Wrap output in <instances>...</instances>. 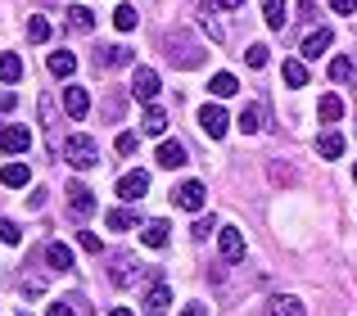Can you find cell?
I'll return each mask as SVG.
<instances>
[{"instance_id":"obj_1","label":"cell","mask_w":357,"mask_h":316,"mask_svg":"<svg viewBox=\"0 0 357 316\" xmlns=\"http://www.w3.org/2000/svg\"><path fill=\"white\" fill-rule=\"evenodd\" d=\"M63 158H68L77 172H86V167L100 163V145L91 141V136H68V141H63Z\"/></svg>"},{"instance_id":"obj_2","label":"cell","mask_w":357,"mask_h":316,"mask_svg":"<svg viewBox=\"0 0 357 316\" xmlns=\"http://www.w3.org/2000/svg\"><path fill=\"white\" fill-rule=\"evenodd\" d=\"M167 59H172L176 68H199V63H204V50L185 32H172V36H167Z\"/></svg>"},{"instance_id":"obj_3","label":"cell","mask_w":357,"mask_h":316,"mask_svg":"<svg viewBox=\"0 0 357 316\" xmlns=\"http://www.w3.org/2000/svg\"><path fill=\"white\" fill-rule=\"evenodd\" d=\"M158 90H163V81H158V72H154V68H136V72H131V95H136V100L154 104Z\"/></svg>"},{"instance_id":"obj_4","label":"cell","mask_w":357,"mask_h":316,"mask_svg":"<svg viewBox=\"0 0 357 316\" xmlns=\"http://www.w3.org/2000/svg\"><path fill=\"white\" fill-rule=\"evenodd\" d=\"M199 127L213 136V141H222V136H227V127H231L227 109H222V104H204V109H199Z\"/></svg>"},{"instance_id":"obj_5","label":"cell","mask_w":357,"mask_h":316,"mask_svg":"<svg viewBox=\"0 0 357 316\" xmlns=\"http://www.w3.org/2000/svg\"><path fill=\"white\" fill-rule=\"evenodd\" d=\"M145 190H149V172H140V167L118 181V199H127V203H140V199H145Z\"/></svg>"},{"instance_id":"obj_6","label":"cell","mask_w":357,"mask_h":316,"mask_svg":"<svg viewBox=\"0 0 357 316\" xmlns=\"http://www.w3.org/2000/svg\"><path fill=\"white\" fill-rule=\"evenodd\" d=\"M136 276H140V262H136V258H127V253H118V258H114V271H109V281H114L118 290H131V285H136Z\"/></svg>"},{"instance_id":"obj_7","label":"cell","mask_w":357,"mask_h":316,"mask_svg":"<svg viewBox=\"0 0 357 316\" xmlns=\"http://www.w3.org/2000/svg\"><path fill=\"white\" fill-rule=\"evenodd\" d=\"M131 59H136V54H131L127 45H100L96 50V68H127Z\"/></svg>"},{"instance_id":"obj_8","label":"cell","mask_w":357,"mask_h":316,"mask_svg":"<svg viewBox=\"0 0 357 316\" xmlns=\"http://www.w3.org/2000/svg\"><path fill=\"white\" fill-rule=\"evenodd\" d=\"M68 208L77 212V217H91V212H96V190H86L82 181H73L68 185Z\"/></svg>"},{"instance_id":"obj_9","label":"cell","mask_w":357,"mask_h":316,"mask_svg":"<svg viewBox=\"0 0 357 316\" xmlns=\"http://www.w3.org/2000/svg\"><path fill=\"white\" fill-rule=\"evenodd\" d=\"M63 109H68L73 123H82V118L91 113V95H86L82 86H63Z\"/></svg>"},{"instance_id":"obj_10","label":"cell","mask_w":357,"mask_h":316,"mask_svg":"<svg viewBox=\"0 0 357 316\" xmlns=\"http://www.w3.org/2000/svg\"><path fill=\"white\" fill-rule=\"evenodd\" d=\"M218 244H222V258H227V262H240L244 258V235L236 226H222L218 230Z\"/></svg>"},{"instance_id":"obj_11","label":"cell","mask_w":357,"mask_h":316,"mask_svg":"<svg viewBox=\"0 0 357 316\" xmlns=\"http://www.w3.org/2000/svg\"><path fill=\"white\" fill-rule=\"evenodd\" d=\"M27 145H32V132H27V127H5V132H0V150L5 154H27Z\"/></svg>"},{"instance_id":"obj_12","label":"cell","mask_w":357,"mask_h":316,"mask_svg":"<svg viewBox=\"0 0 357 316\" xmlns=\"http://www.w3.org/2000/svg\"><path fill=\"white\" fill-rule=\"evenodd\" d=\"M331 41H335L331 27H317V32H307V41H303V59H321V54L331 50Z\"/></svg>"},{"instance_id":"obj_13","label":"cell","mask_w":357,"mask_h":316,"mask_svg":"<svg viewBox=\"0 0 357 316\" xmlns=\"http://www.w3.org/2000/svg\"><path fill=\"white\" fill-rule=\"evenodd\" d=\"M176 203H181L185 212H199V208H204V185H199V181L176 185Z\"/></svg>"},{"instance_id":"obj_14","label":"cell","mask_w":357,"mask_h":316,"mask_svg":"<svg viewBox=\"0 0 357 316\" xmlns=\"http://www.w3.org/2000/svg\"><path fill=\"white\" fill-rule=\"evenodd\" d=\"M158 167H167V172H172V167H185V145L181 141H163L158 145Z\"/></svg>"},{"instance_id":"obj_15","label":"cell","mask_w":357,"mask_h":316,"mask_svg":"<svg viewBox=\"0 0 357 316\" xmlns=\"http://www.w3.org/2000/svg\"><path fill=\"white\" fill-rule=\"evenodd\" d=\"M167 303H172V290L167 285H154L145 294V316H167Z\"/></svg>"},{"instance_id":"obj_16","label":"cell","mask_w":357,"mask_h":316,"mask_svg":"<svg viewBox=\"0 0 357 316\" xmlns=\"http://www.w3.org/2000/svg\"><path fill=\"white\" fill-rule=\"evenodd\" d=\"M45 262H50L54 271H73V248L54 239V244H45Z\"/></svg>"},{"instance_id":"obj_17","label":"cell","mask_w":357,"mask_h":316,"mask_svg":"<svg viewBox=\"0 0 357 316\" xmlns=\"http://www.w3.org/2000/svg\"><path fill=\"white\" fill-rule=\"evenodd\" d=\"M140 127H145L149 136H163L167 132V113L158 104H145V113H140Z\"/></svg>"},{"instance_id":"obj_18","label":"cell","mask_w":357,"mask_h":316,"mask_svg":"<svg viewBox=\"0 0 357 316\" xmlns=\"http://www.w3.org/2000/svg\"><path fill=\"white\" fill-rule=\"evenodd\" d=\"M262 18H267V27H271V32H280V27L289 23V14H285V0H262Z\"/></svg>"},{"instance_id":"obj_19","label":"cell","mask_w":357,"mask_h":316,"mask_svg":"<svg viewBox=\"0 0 357 316\" xmlns=\"http://www.w3.org/2000/svg\"><path fill=\"white\" fill-rule=\"evenodd\" d=\"M331 77L335 81H353V90H357V59L353 54H340V59L331 63Z\"/></svg>"},{"instance_id":"obj_20","label":"cell","mask_w":357,"mask_h":316,"mask_svg":"<svg viewBox=\"0 0 357 316\" xmlns=\"http://www.w3.org/2000/svg\"><path fill=\"white\" fill-rule=\"evenodd\" d=\"M167 230H172L167 221H145V226H140V239H145L149 248H163L167 244Z\"/></svg>"},{"instance_id":"obj_21","label":"cell","mask_w":357,"mask_h":316,"mask_svg":"<svg viewBox=\"0 0 357 316\" xmlns=\"http://www.w3.org/2000/svg\"><path fill=\"white\" fill-rule=\"evenodd\" d=\"M280 77H285V86H307V68H303V59H285L280 63Z\"/></svg>"},{"instance_id":"obj_22","label":"cell","mask_w":357,"mask_h":316,"mask_svg":"<svg viewBox=\"0 0 357 316\" xmlns=\"http://www.w3.org/2000/svg\"><path fill=\"white\" fill-rule=\"evenodd\" d=\"M317 154H321V158H340L344 154V136L340 132H321V136H317Z\"/></svg>"},{"instance_id":"obj_23","label":"cell","mask_w":357,"mask_h":316,"mask_svg":"<svg viewBox=\"0 0 357 316\" xmlns=\"http://www.w3.org/2000/svg\"><path fill=\"white\" fill-rule=\"evenodd\" d=\"M0 185H9V190H23V185H27V167H23V163H5V167H0Z\"/></svg>"},{"instance_id":"obj_24","label":"cell","mask_w":357,"mask_h":316,"mask_svg":"<svg viewBox=\"0 0 357 316\" xmlns=\"http://www.w3.org/2000/svg\"><path fill=\"white\" fill-rule=\"evenodd\" d=\"M68 27L73 32H91V27H96V14H91L86 5H68Z\"/></svg>"},{"instance_id":"obj_25","label":"cell","mask_w":357,"mask_h":316,"mask_svg":"<svg viewBox=\"0 0 357 316\" xmlns=\"http://www.w3.org/2000/svg\"><path fill=\"white\" fill-rule=\"evenodd\" d=\"M208 90H213V95H218V100H227V95H236V90H240V81L231 77V72H213Z\"/></svg>"},{"instance_id":"obj_26","label":"cell","mask_w":357,"mask_h":316,"mask_svg":"<svg viewBox=\"0 0 357 316\" xmlns=\"http://www.w3.org/2000/svg\"><path fill=\"white\" fill-rule=\"evenodd\" d=\"M50 72L54 77H73V72H77V59H73L68 50H54L50 54Z\"/></svg>"},{"instance_id":"obj_27","label":"cell","mask_w":357,"mask_h":316,"mask_svg":"<svg viewBox=\"0 0 357 316\" xmlns=\"http://www.w3.org/2000/svg\"><path fill=\"white\" fill-rule=\"evenodd\" d=\"M317 113H321V123H340V118H344V100L340 95H321Z\"/></svg>"},{"instance_id":"obj_28","label":"cell","mask_w":357,"mask_h":316,"mask_svg":"<svg viewBox=\"0 0 357 316\" xmlns=\"http://www.w3.org/2000/svg\"><path fill=\"white\" fill-rule=\"evenodd\" d=\"M236 123H240V132H244V136H253V132L262 127V109H258V104H244Z\"/></svg>"},{"instance_id":"obj_29","label":"cell","mask_w":357,"mask_h":316,"mask_svg":"<svg viewBox=\"0 0 357 316\" xmlns=\"http://www.w3.org/2000/svg\"><path fill=\"white\" fill-rule=\"evenodd\" d=\"M27 41H32V45H45V41H50V23H45L41 14L27 18Z\"/></svg>"},{"instance_id":"obj_30","label":"cell","mask_w":357,"mask_h":316,"mask_svg":"<svg viewBox=\"0 0 357 316\" xmlns=\"http://www.w3.org/2000/svg\"><path fill=\"white\" fill-rule=\"evenodd\" d=\"M267 316H303V303H298V299H271Z\"/></svg>"},{"instance_id":"obj_31","label":"cell","mask_w":357,"mask_h":316,"mask_svg":"<svg viewBox=\"0 0 357 316\" xmlns=\"http://www.w3.org/2000/svg\"><path fill=\"white\" fill-rule=\"evenodd\" d=\"M23 77V59L18 54H0V81H18Z\"/></svg>"},{"instance_id":"obj_32","label":"cell","mask_w":357,"mask_h":316,"mask_svg":"<svg viewBox=\"0 0 357 316\" xmlns=\"http://www.w3.org/2000/svg\"><path fill=\"white\" fill-rule=\"evenodd\" d=\"M114 27L118 32H131V27H136V5H118L114 9Z\"/></svg>"},{"instance_id":"obj_33","label":"cell","mask_w":357,"mask_h":316,"mask_svg":"<svg viewBox=\"0 0 357 316\" xmlns=\"http://www.w3.org/2000/svg\"><path fill=\"white\" fill-rule=\"evenodd\" d=\"M105 221H109V230H131V226H136V217H131L127 208H114Z\"/></svg>"},{"instance_id":"obj_34","label":"cell","mask_w":357,"mask_h":316,"mask_svg":"<svg viewBox=\"0 0 357 316\" xmlns=\"http://www.w3.org/2000/svg\"><path fill=\"white\" fill-rule=\"evenodd\" d=\"M213 230H218V217H213V212H208V217H199V221H195V226H190V235H195V239H208Z\"/></svg>"},{"instance_id":"obj_35","label":"cell","mask_w":357,"mask_h":316,"mask_svg":"<svg viewBox=\"0 0 357 316\" xmlns=\"http://www.w3.org/2000/svg\"><path fill=\"white\" fill-rule=\"evenodd\" d=\"M244 59H249V68H267V45H249V50H244Z\"/></svg>"},{"instance_id":"obj_36","label":"cell","mask_w":357,"mask_h":316,"mask_svg":"<svg viewBox=\"0 0 357 316\" xmlns=\"http://www.w3.org/2000/svg\"><path fill=\"white\" fill-rule=\"evenodd\" d=\"M18 239H23V230H18L9 217H0V244H18Z\"/></svg>"},{"instance_id":"obj_37","label":"cell","mask_w":357,"mask_h":316,"mask_svg":"<svg viewBox=\"0 0 357 316\" xmlns=\"http://www.w3.org/2000/svg\"><path fill=\"white\" fill-rule=\"evenodd\" d=\"M118 154H136V132H122L118 136Z\"/></svg>"},{"instance_id":"obj_38","label":"cell","mask_w":357,"mask_h":316,"mask_svg":"<svg viewBox=\"0 0 357 316\" xmlns=\"http://www.w3.org/2000/svg\"><path fill=\"white\" fill-rule=\"evenodd\" d=\"M45 316H77V312H73V303H50Z\"/></svg>"},{"instance_id":"obj_39","label":"cell","mask_w":357,"mask_h":316,"mask_svg":"<svg viewBox=\"0 0 357 316\" xmlns=\"http://www.w3.org/2000/svg\"><path fill=\"white\" fill-rule=\"evenodd\" d=\"M82 248H86V253H100V235H91V230H82Z\"/></svg>"},{"instance_id":"obj_40","label":"cell","mask_w":357,"mask_h":316,"mask_svg":"<svg viewBox=\"0 0 357 316\" xmlns=\"http://www.w3.org/2000/svg\"><path fill=\"white\" fill-rule=\"evenodd\" d=\"M244 0H204V9H240Z\"/></svg>"},{"instance_id":"obj_41","label":"cell","mask_w":357,"mask_h":316,"mask_svg":"<svg viewBox=\"0 0 357 316\" xmlns=\"http://www.w3.org/2000/svg\"><path fill=\"white\" fill-rule=\"evenodd\" d=\"M331 9H335V14H353L357 0H331Z\"/></svg>"},{"instance_id":"obj_42","label":"cell","mask_w":357,"mask_h":316,"mask_svg":"<svg viewBox=\"0 0 357 316\" xmlns=\"http://www.w3.org/2000/svg\"><path fill=\"white\" fill-rule=\"evenodd\" d=\"M14 104H18V100H14V90H0V113H9Z\"/></svg>"},{"instance_id":"obj_43","label":"cell","mask_w":357,"mask_h":316,"mask_svg":"<svg viewBox=\"0 0 357 316\" xmlns=\"http://www.w3.org/2000/svg\"><path fill=\"white\" fill-rule=\"evenodd\" d=\"M181 316H208V308H204V303H190V308H185Z\"/></svg>"},{"instance_id":"obj_44","label":"cell","mask_w":357,"mask_h":316,"mask_svg":"<svg viewBox=\"0 0 357 316\" xmlns=\"http://www.w3.org/2000/svg\"><path fill=\"white\" fill-rule=\"evenodd\" d=\"M109 316H131V312H127V308H114V312H109Z\"/></svg>"},{"instance_id":"obj_45","label":"cell","mask_w":357,"mask_h":316,"mask_svg":"<svg viewBox=\"0 0 357 316\" xmlns=\"http://www.w3.org/2000/svg\"><path fill=\"white\" fill-rule=\"evenodd\" d=\"M353 181H357V163H353Z\"/></svg>"},{"instance_id":"obj_46","label":"cell","mask_w":357,"mask_h":316,"mask_svg":"<svg viewBox=\"0 0 357 316\" xmlns=\"http://www.w3.org/2000/svg\"><path fill=\"white\" fill-rule=\"evenodd\" d=\"M18 316H23V312H18Z\"/></svg>"}]
</instances>
